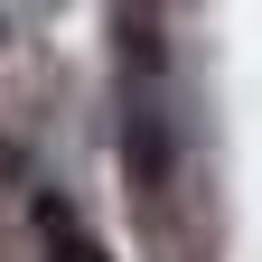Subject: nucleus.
I'll use <instances>...</instances> for the list:
<instances>
[{
    "mask_svg": "<svg viewBox=\"0 0 262 262\" xmlns=\"http://www.w3.org/2000/svg\"><path fill=\"white\" fill-rule=\"evenodd\" d=\"M122 159H131V178H141L150 196L178 178V141H169V113H159V94H122Z\"/></svg>",
    "mask_w": 262,
    "mask_h": 262,
    "instance_id": "f257e3e1",
    "label": "nucleus"
},
{
    "mask_svg": "<svg viewBox=\"0 0 262 262\" xmlns=\"http://www.w3.org/2000/svg\"><path fill=\"white\" fill-rule=\"evenodd\" d=\"M38 234H47V262H103V244L75 225V206H66V196H38Z\"/></svg>",
    "mask_w": 262,
    "mask_h": 262,
    "instance_id": "f03ea898",
    "label": "nucleus"
},
{
    "mask_svg": "<svg viewBox=\"0 0 262 262\" xmlns=\"http://www.w3.org/2000/svg\"><path fill=\"white\" fill-rule=\"evenodd\" d=\"M122 47H131V66H141V84L159 75V19L150 10H122Z\"/></svg>",
    "mask_w": 262,
    "mask_h": 262,
    "instance_id": "7ed1b4c3",
    "label": "nucleus"
}]
</instances>
